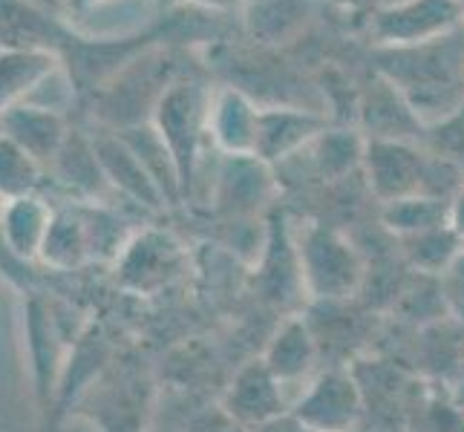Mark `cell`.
I'll return each instance as SVG.
<instances>
[{
	"label": "cell",
	"instance_id": "cell-17",
	"mask_svg": "<svg viewBox=\"0 0 464 432\" xmlns=\"http://www.w3.org/2000/svg\"><path fill=\"white\" fill-rule=\"evenodd\" d=\"M70 21L90 38H121L133 32L139 18L148 21L153 0H63Z\"/></svg>",
	"mask_w": 464,
	"mask_h": 432
},
{
	"label": "cell",
	"instance_id": "cell-5",
	"mask_svg": "<svg viewBox=\"0 0 464 432\" xmlns=\"http://www.w3.org/2000/svg\"><path fill=\"white\" fill-rule=\"evenodd\" d=\"M464 26V0H398L372 14L378 46H415Z\"/></svg>",
	"mask_w": 464,
	"mask_h": 432
},
{
	"label": "cell",
	"instance_id": "cell-12",
	"mask_svg": "<svg viewBox=\"0 0 464 432\" xmlns=\"http://www.w3.org/2000/svg\"><path fill=\"white\" fill-rule=\"evenodd\" d=\"M92 141H95V153H99L102 170L110 182V190H119L121 197L148 207V211H162V207H168L162 190L153 182V176L141 165L136 150L119 133L99 136Z\"/></svg>",
	"mask_w": 464,
	"mask_h": 432
},
{
	"label": "cell",
	"instance_id": "cell-34",
	"mask_svg": "<svg viewBox=\"0 0 464 432\" xmlns=\"http://www.w3.org/2000/svg\"><path fill=\"white\" fill-rule=\"evenodd\" d=\"M355 432H375V429H366V427H361V429H355Z\"/></svg>",
	"mask_w": 464,
	"mask_h": 432
},
{
	"label": "cell",
	"instance_id": "cell-11",
	"mask_svg": "<svg viewBox=\"0 0 464 432\" xmlns=\"http://www.w3.org/2000/svg\"><path fill=\"white\" fill-rule=\"evenodd\" d=\"M326 130V119L312 110L297 107H263L257 130V158L266 165H280L289 156L300 153L309 141Z\"/></svg>",
	"mask_w": 464,
	"mask_h": 432
},
{
	"label": "cell",
	"instance_id": "cell-19",
	"mask_svg": "<svg viewBox=\"0 0 464 432\" xmlns=\"http://www.w3.org/2000/svg\"><path fill=\"white\" fill-rule=\"evenodd\" d=\"M366 139L358 130H332L326 127L314 141H309L300 153L306 156L309 170L320 182H341L352 170L363 165Z\"/></svg>",
	"mask_w": 464,
	"mask_h": 432
},
{
	"label": "cell",
	"instance_id": "cell-35",
	"mask_svg": "<svg viewBox=\"0 0 464 432\" xmlns=\"http://www.w3.org/2000/svg\"><path fill=\"white\" fill-rule=\"evenodd\" d=\"M0 136H4V127H0Z\"/></svg>",
	"mask_w": 464,
	"mask_h": 432
},
{
	"label": "cell",
	"instance_id": "cell-6",
	"mask_svg": "<svg viewBox=\"0 0 464 432\" xmlns=\"http://www.w3.org/2000/svg\"><path fill=\"white\" fill-rule=\"evenodd\" d=\"M185 271V251L165 231H139L116 260V274L124 288L139 294H156L179 280Z\"/></svg>",
	"mask_w": 464,
	"mask_h": 432
},
{
	"label": "cell",
	"instance_id": "cell-1",
	"mask_svg": "<svg viewBox=\"0 0 464 432\" xmlns=\"http://www.w3.org/2000/svg\"><path fill=\"white\" fill-rule=\"evenodd\" d=\"M378 75L404 95L424 127L464 107V26L415 46H378Z\"/></svg>",
	"mask_w": 464,
	"mask_h": 432
},
{
	"label": "cell",
	"instance_id": "cell-2",
	"mask_svg": "<svg viewBox=\"0 0 464 432\" xmlns=\"http://www.w3.org/2000/svg\"><path fill=\"white\" fill-rule=\"evenodd\" d=\"M303 288L320 302H346L366 283V263L349 239L326 226H309L297 236Z\"/></svg>",
	"mask_w": 464,
	"mask_h": 432
},
{
	"label": "cell",
	"instance_id": "cell-16",
	"mask_svg": "<svg viewBox=\"0 0 464 432\" xmlns=\"http://www.w3.org/2000/svg\"><path fill=\"white\" fill-rule=\"evenodd\" d=\"M63 67L50 46H0V113L29 101L46 75Z\"/></svg>",
	"mask_w": 464,
	"mask_h": 432
},
{
	"label": "cell",
	"instance_id": "cell-9",
	"mask_svg": "<svg viewBox=\"0 0 464 432\" xmlns=\"http://www.w3.org/2000/svg\"><path fill=\"white\" fill-rule=\"evenodd\" d=\"M260 110L243 90L222 87L211 92L208 107V139L219 156H254L257 153Z\"/></svg>",
	"mask_w": 464,
	"mask_h": 432
},
{
	"label": "cell",
	"instance_id": "cell-27",
	"mask_svg": "<svg viewBox=\"0 0 464 432\" xmlns=\"http://www.w3.org/2000/svg\"><path fill=\"white\" fill-rule=\"evenodd\" d=\"M424 144L464 173V107L459 110V113H453L450 119L427 127Z\"/></svg>",
	"mask_w": 464,
	"mask_h": 432
},
{
	"label": "cell",
	"instance_id": "cell-3",
	"mask_svg": "<svg viewBox=\"0 0 464 432\" xmlns=\"http://www.w3.org/2000/svg\"><path fill=\"white\" fill-rule=\"evenodd\" d=\"M208 107H211V92L194 82H179L165 90L150 119L156 133L168 144L176 168H179L185 194L194 187L202 148L211 144L208 139Z\"/></svg>",
	"mask_w": 464,
	"mask_h": 432
},
{
	"label": "cell",
	"instance_id": "cell-33",
	"mask_svg": "<svg viewBox=\"0 0 464 432\" xmlns=\"http://www.w3.org/2000/svg\"><path fill=\"white\" fill-rule=\"evenodd\" d=\"M459 372L464 378V334H461V351H459Z\"/></svg>",
	"mask_w": 464,
	"mask_h": 432
},
{
	"label": "cell",
	"instance_id": "cell-21",
	"mask_svg": "<svg viewBox=\"0 0 464 432\" xmlns=\"http://www.w3.org/2000/svg\"><path fill=\"white\" fill-rule=\"evenodd\" d=\"M116 133L136 150L141 165L148 168L153 182L159 185V190H162L165 202L179 205L185 197L182 176H179V168H176L173 156L168 150V144L162 141V136L156 133V127L153 124H136V127H124V130H116Z\"/></svg>",
	"mask_w": 464,
	"mask_h": 432
},
{
	"label": "cell",
	"instance_id": "cell-7",
	"mask_svg": "<svg viewBox=\"0 0 464 432\" xmlns=\"http://www.w3.org/2000/svg\"><path fill=\"white\" fill-rule=\"evenodd\" d=\"M219 404L251 429L266 427L292 412L289 392H285V387L275 378L263 358L239 366Z\"/></svg>",
	"mask_w": 464,
	"mask_h": 432
},
{
	"label": "cell",
	"instance_id": "cell-32",
	"mask_svg": "<svg viewBox=\"0 0 464 432\" xmlns=\"http://www.w3.org/2000/svg\"><path fill=\"white\" fill-rule=\"evenodd\" d=\"M190 4L205 6V9H234L243 4V0H190Z\"/></svg>",
	"mask_w": 464,
	"mask_h": 432
},
{
	"label": "cell",
	"instance_id": "cell-13",
	"mask_svg": "<svg viewBox=\"0 0 464 432\" xmlns=\"http://www.w3.org/2000/svg\"><path fill=\"white\" fill-rule=\"evenodd\" d=\"M271 165L257 156H222L217 173V202L234 216H251L275 194Z\"/></svg>",
	"mask_w": 464,
	"mask_h": 432
},
{
	"label": "cell",
	"instance_id": "cell-14",
	"mask_svg": "<svg viewBox=\"0 0 464 432\" xmlns=\"http://www.w3.org/2000/svg\"><path fill=\"white\" fill-rule=\"evenodd\" d=\"M0 127L4 136H9L18 148H24L35 162L50 168L55 156L61 153L63 141H67L70 130L61 113L44 110L38 104H14L0 113Z\"/></svg>",
	"mask_w": 464,
	"mask_h": 432
},
{
	"label": "cell",
	"instance_id": "cell-8",
	"mask_svg": "<svg viewBox=\"0 0 464 432\" xmlns=\"http://www.w3.org/2000/svg\"><path fill=\"white\" fill-rule=\"evenodd\" d=\"M317 338L314 329L306 317H285L283 323L277 326V331L271 334V341L263 351V360L275 378L285 387L289 392L292 404L297 401L295 398V387L297 395L309 387V380L317 375Z\"/></svg>",
	"mask_w": 464,
	"mask_h": 432
},
{
	"label": "cell",
	"instance_id": "cell-31",
	"mask_svg": "<svg viewBox=\"0 0 464 432\" xmlns=\"http://www.w3.org/2000/svg\"><path fill=\"white\" fill-rule=\"evenodd\" d=\"M338 4H343L346 9H372V14H375L381 9L398 4V0H338Z\"/></svg>",
	"mask_w": 464,
	"mask_h": 432
},
{
	"label": "cell",
	"instance_id": "cell-23",
	"mask_svg": "<svg viewBox=\"0 0 464 432\" xmlns=\"http://www.w3.org/2000/svg\"><path fill=\"white\" fill-rule=\"evenodd\" d=\"M314 0H248L246 24L263 43L289 41L312 18Z\"/></svg>",
	"mask_w": 464,
	"mask_h": 432
},
{
	"label": "cell",
	"instance_id": "cell-25",
	"mask_svg": "<svg viewBox=\"0 0 464 432\" xmlns=\"http://www.w3.org/2000/svg\"><path fill=\"white\" fill-rule=\"evenodd\" d=\"M381 222L383 228L392 231L398 239H407L415 234L433 231L450 222V202L436 197H407L381 205Z\"/></svg>",
	"mask_w": 464,
	"mask_h": 432
},
{
	"label": "cell",
	"instance_id": "cell-24",
	"mask_svg": "<svg viewBox=\"0 0 464 432\" xmlns=\"http://www.w3.org/2000/svg\"><path fill=\"white\" fill-rule=\"evenodd\" d=\"M401 245H404V257H407L410 268L419 271V274H427V277H441L444 271L464 254V243L450 228V222L433 228V231L407 236V239H401Z\"/></svg>",
	"mask_w": 464,
	"mask_h": 432
},
{
	"label": "cell",
	"instance_id": "cell-30",
	"mask_svg": "<svg viewBox=\"0 0 464 432\" xmlns=\"http://www.w3.org/2000/svg\"><path fill=\"white\" fill-rule=\"evenodd\" d=\"M450 228L461 236V243H464V185L459 187V194L450 199Z\"/></svg>",
	"mask_w": 464,
	"mask_h": 432
},
{
	"label": "cell",
	"instance_id": "cell-10",
	"mask_svg": "<svg viewBox=\"0 0 464 432\" xmlns=\"http://www.w3.org/2000/svg\"><path fill=\"white\" fill-rule=\"evenodd\" d=\"M358 113L363 139L370 141H424L427 136V127L412 113L404 95L381 75L375 87L370 84V90H363Z\"/></svg>",
	"mask_w": 464,
	"mask_h": 432
},
{
	"label": "cell",
	"instance_id": "cell-15",
	"mask_svg": "<svg viewBox=\"0 0 464 432\" xmlns=\"http://www.w3.org/2000/svg\"><path fill=\"white\" fill-rule=\"evenodd\" d=\"M55 207L38 194L9 199L0 205V245L14 260H38L44 239L50 234Z\"/></svg>",
	"mask_w": 464,
	"mask_h": 432
},
{
	"label": "cell",
	"instance_id": "cell-26",
	"mask_svg": "<svg viewBox=\"0 0 464 432\" xmlns=\"http://www.w3.org/2000/svg\"><path fill=\"white\" fill-rule=\"evenodd\" d=\"M44 165L35 162L24 148H18L9 136H0V199H21L38 194Z\"/></svg>",
	"mask_w": 464,
	"mask_h": 432
},
{
	"label": "cell",
	"instance_id": "cell-18",
	"mask_svg": "<svg viewBox=\"0 0 464 432\" xmlns=\"http://www.w3.org/2000/svg\"><path fill=\"white\" fill-rule=\"evenodd\" d=\"M44 265L70 271L92 260L90 254V231H87V211L84 205L55 207L50 234L44 239L41 257Z\"/></svg>",
	"mask_w": 464,
	"mask_h": 432
},
{
	"label": "cell",
	"instance_id": "cell-29",
	"mask_svg": "<svg viewBox=\"0 0 464 432\" xmlns=\"http://www.w3.org/2000/svg\"><path fill=\"white\" fill-rule=\"evenodd\" d=\"M439 280H441V294L447 302V314L464 323V254Z\"/></svg>",
	"mask_w": 464,
	"mask_h": 432
},
{
	"label": "cell",
	"instance_id": "cell-4",
	"mask_svg": "<svg viewBox=\"0 0 464 432\" xmlns=\"http://www.w3.org/2000/svg\"><path fill=\"white\" fill-rule=\"evenodd\" d=\"M295 421L306 432H355L363 427L366 401L355 370L332 366L317 372L292 404Z\"/></svg>",
	"mask_w": 464,
	"mask_h": 432
},
{
	"label": "cell",
	"instance_id": "cell-20",
	"mask_svg": "<svg viewBox=\"0 0 464 432\" xmlns=\"http://www.w3.org/2000/svg\"><path fill=\"white\" fill-rule=\"evenodd\" d=\"M50 168L72 194H78L87 202H95L104 190H110L99 153H95V141L84 139L78 130H70L67 141H63L61 153L55 156V162Z\"/></svg>",
	"mask_w": 464,
	"mask_h": 432
},
{
	"label": "cell",
	"instance_id": "cell-22",
	"mask_svg": "<svg viewBox=\"0 0 464 432\" xmlns=\"http://www.w3.org/2000/svg\"><path fill=\"white\" fill-rule=\"evenodd\" d=\"M26 338H29V355H32V366H35V380H38V392L46 398L55 387L58 378L63 372L61 363V349H58V326L53 320V312L41 306L38 300L29 302L26 312Z\"/></svg>",
	"mask_w": 464,
	"mask_h": 432
},
{
	"label": "cell",
	"instance_id": "cell-28",
	"mask_svg": "<svg viewBox=\"0 0 464 432\" xmlns=\"http://www.w3.org/2000/svg\"><path fill=\"white\" fill-rule=\"evenodd\" d=\"M185 432H254V429L239 421L237 415H231L222 404H217V407H205L197 415H190Z\"/></svg>",
	"mask_w": 464,
	"mask_h": 432
}]
</instances>
